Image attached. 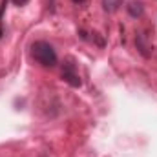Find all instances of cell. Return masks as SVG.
I'll return each mask as SVG.
<instances>
[{"label": "cell", "instance_id": "obj_7", "mask_svg": "<svg viewBox=\"0 0 157 157\" xmlns=\"http://www.w3.org/2000/svg\"><path fill=\"white\" fill-rule=\"evenodd\" d=\"M73 2H75V4H86L88 0H73Z\"/></svg>", "mask_w": 157, "mask_h": 157}, {"label": "cell", "instance_id": "obj_4", "mask_svg": "<svg viewBox=\"0 0 157 157\" xmlns=\"http://www.w3.org/2000/svg\"><path fill=\"white\" fill-rule=\"evenodd\" d=\"M121 4H122V0H102V7H104V11H108V13L117 11L119 7H121Z\"/></svg>", "mask_w": 157, "mask_h": 157}, {"label": "cell", "instance_id": "obj_1", "mask_svg": "<svg viewBox=\"0 0 157 157\" xmlns=\"http://www.w3.org/2000/svg\"><path fill=\"white\" fill-rule=\"evenodd\" d=\"M33 59L39 64L46 66V68H51V66L57 64V53H55V49L51 48V44H48L44 40H39V42L33 44Z\"/></svg>", "mask_w": 157, "mask_h": 157}, {"label": "cell", "instance_id": "obj_2", "mask_svg": "<svg viewBox=\"0 0 157 157\" xmlns=\"http://www.w3.org/2000/svg\"><path fill=\"white\" fill-rule=\"evenodd\" d=\"M62 77H64V80H66L68 84H71L73 88H78V86H80V77L77 75L73 64H66V66H64V70H62Z\"/></svg>", "mask_w": 157, "mask_h": 157}, {"label": "cell", "instance_id": "obj_5", "mask_svg": "<svg viewBox=\"0 0 157 157\" xmlns=\"http://www.w3.org/2000/svg\"><path fill=\"white\" fill-rule=\"evenodd\" d=\"M128 11H130L132 17H141V15H143V4H139V2H132V4L128 6Z\"/></svg>", "mask_w": 157, "mask_h": 157}, {"label": "cell", "instance_id": "obj_6", "mask_svg": "<svg viewBox=\"0 0 157 157\" xmlns=\"http://www.w3.org/2000/svg\"><path fill=\"white\" fill-rule=\"evenodd\" d=\"M15 2V6H24V4H28V0H13Z\"/></svg>", "mask_w": 157, "mask_h": 157}, {"label": "cell", "instance_id": "obj_3", "mask_svg": "<svg viewBox=\"0 0 157 157\" xmlns=\"http://www.w3.org/2000/svg\"><path fill=\"white\" fill-rule=\"evenodd\" d=\"M135 44H137V49H139L144 57H148V55H150V51H148V49H152V48L144 42V35H141V33H139V35H137V39H135Z\"/></svg>", "mask_w": 157, "mask_h": 157}]
</instances>
